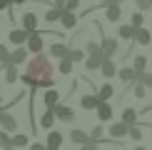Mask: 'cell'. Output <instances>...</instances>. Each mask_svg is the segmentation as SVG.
Returning <instances> with one entry per match:
<instances>
[{"label": "cell", "instance_id": "cell-1", "mask_svg": "<svg viewBox=\"0 0 152 150\" xmlns=\"http://www.w3.org/2000/svg\"><path fill=\"white\" fill-rule=\"evenodd\" d=\"M20 80L28 88H35V90L53 88L55 85V68L50 62V58L42 53H33V58L25 60V73L20 75Z\"/></svg>", "mask_w": 152, "mask_h": 150}, {"label": "cell", "instance_id": "cell-2", "mask_svg": "<svg viewBox=\"0 0 152 150\" xmlns=\"http://www.w3.org/2000/svg\"><path fill=\"white\" fill-rule=\"evenodd\" d=\"M53 112H55V120H62V123H72L75 120V110L65 103H58L53 105Z\"/></svg>", "mask_w": 152, "mask_h": 150}, {"label": "cell", "instance_id": "cell-3", "mask_svg": "<svg viewBox=\"0 0 152 150\" xmlns=\"http://www.w3.org/2000/svg\"><path fill=\"white\" fill-rule=\"evenodd\" d=\"M25 48H28V53H42V50H45V43H42V33L33 30V33L28 35V40H25Z\"/></svg>", "mask_w": 152, "mask_h": 150}, {"label": "cell", "instance_id": "cell-4", "mask_svg": "<svg viewBox=\"0 0 152 150\" xmlns=\"http://www.w3.org/2000/svg\"><path fill=\"white\" fill-rule=\"evenodd\" d=\"M18 118L12 115V112H8V110H0V128L3 130H8V133H15L18 130Z\"/></svg>", "mask_w": 152, "mask_h": 150}, {"label": "cell", "instance_id": "cell-5", "mask_svg": "<svg viewBox=\"0 0 152 150\" xmlns=\"http://www.w3.org/2000/svg\"><path fill=\"white\" fill-rule=\"evenodd\" d=\"M100 48H102V55H105V58H115L117 50H120V43H117V38H102Z\"/></svg>", "mask_w": 152, "mask_h": 150}, {"label": "cell", "instance_id": "cell-6", "mask_svg": "<svg viewBox=\"0 0 152 150\" xmlns=\"http://www.w3.org/2000/svg\"><path fill=\"white\" fill-rule=\"evenodd\" d=\"M95 112H97V120L100 123H110L112 120V105L107 103V100H100L97 108H95Z\"/></svg>", "mask_w": 152, "mask_h": 150}, {"label": "cell", "instance_id": "cell-7", "mask_svg": "<svg viewBox=\"0 0 152 150\" xmlns=\"http://www.w3.org/2000/svg\"><path fill=\"white\" fill-rule=\"evenodd\" d=\"M62 143H65L62 133H60V130H53V128H50V133H48V138H45V148H48V150H58Z\"/></svg>", "mask_w": 152, "mask_h": 150}, {"label": "cell", "instance_id": "cell-8", "mask_svg": "<svg viewBox=\"0 0 152 150\" xmlns=\"http://www.w3.org/2000/svg\"><path fill=\"white\" fill-rule=\"evenodd\" d=\"M28 48L25 45H15V50H10V58H8V62H12V65H23L25 60H28Z\"/></svg>", "mask_w": 152, "mask_h": 150}, {"label": "cell", "instance_id": "cell-9", "mask_svg": "<svg viewBox=\"0 0 152 150\" xmlns=\"http://www.w3.org/2000/svg\"><path fill=\"white\" fill-rule=\"evenodd\" d=\"M105 18L110 23H120V18H122V5L120 3H107L105 5Z\"/></svg>", "mask_w": 152, "mask_h": 150}, {"label": "cell", "instance_id": "cell-10", "mask_svg": "<svg viewBox=\"0 0 152 150\" xmlns=\"http://www.w3.org/2000/svg\"><path fill=\"white\" fill-rule=\"evenodd\" d=\"M28 30L25 28H15V30H10L8 33V40L12 43V45H25V40H28Z\"/></svg>", "mask_w": 152, "mask_h": 150}, {"label": "cell", "instance_id": "cell-11", "mask_svg": "<svg viewBox=\"0 0 152 150\" xmlns=\"http://www.w3.org/2000/svg\"><path fill=\"white\" fill-rule=\"evenodd\" d=\"M132 40L137 43V45H150V40H152V33L147 28H145V25H140V28H135V38H132Z\"/></svg>", "mask_w": 152, "mask_h": 150}, {"label": "cell", "instance_id": "cell-12", "mask_svg": "<svg viewBox=\"0 0 152 150\" xmlns=\"http://www.w3.org/2000/svg\"><path fill=\"white\" fill-rule=\"evenodd\" d=\"M127 128L130 125H125L122 120H120V123H112L107 133H110V138H115V140H122V138H127Z\"/></svg>", "mask_w": 152, "mask_h": 150}, {"label": "cell", "instance_id": "cell-13", "mask_svg": "<svg viewBox=\"0 0 152 150\" xmlns=\"http://www.w3.org/2000/svg\"><path fill=\"white\" fill-rule=\"evenodd\" d=\"M60 23H62V28L65 30H72L75 25H77V15H75V10H62V15H60Z\"/></svg>", "mask_w": 152, "mask_h": 150}, {"label": "cell", "instance_id": "cell-14", "mask_svg": "<svg viewBox=\"0 0 152 150\" xmlns=\"http://www.w3.org/2000/svg\"><path fill=\"white\" fill-rule=\"evenodd\" d=\"M70 140L75 145H85V143H90V133L82 128H75V130H70Z\"/></svg>", "mask_w": 152, "mask_h": 150}, {"label": "cell", "instance_id": "cell-15", "mask_svg": "<svg viewBox=\"0 0 152 150\" xmlns=\"http://www.w3.org/2000/svg\"><path fill=\"white\" fill-rule=\"evenodd\" d=\"M42 103H45V108H53V105L60 103V90H55V88H50V90L42 93Z\"/></svg>", "mask_w": 152, "mask_h": 150}, {"label": "cell", "instance_id": "cell-16", "mask_svg": "<svg viewBox=\"0 0 152 150\" xmlns=\"http://www.w3.org/2000/svg\"><path fill=\"white\" fill-rule=\"evenodd\" d=\"M97 73H102L105 78H115V75H117V68H115V62H112V58H102V65H100Z\"/></svg>", "mask_w": 152, "mask_h": 150}, {"label": "cell", "instance_id": "cell-17", "mask_svg": "<svg viewBox=\"0 0 152 150\" xmlns=\"http://www.w3.org/2000/svg\"><path fill=\"white\" fill-rule=\"evenodd\" d=\"M37 123H40L42 130H50V128H53V125H55V112H53V108H45V112L40 115V120H37Z\"/></svg>", "mask_w": 152, "mask_h": 150}, {"label": "cell", "instance_id": "cell-18", "mask_svg": "<svg viewBox=\"0 0 152 150\" xmlns=\"http://www.w3.org/2000/svg\"><path fill=\"white\" fill-rule=\"evenodd\" d=\"M97 103H100V98L95 95V93L80 98V108H82V110H95V108H97Z\"/></svg>", "mask_w": 152, "mask_h": 150}, {"label": "cell", "instance_id": "cell-19", "mask_svg": "<svg viewBox=\"0 0 152 150\" xmlns=\"http://www.w3.org/2000/svg\"><path fill=\"white\" fill-rule=\"evenodd\" d=\"M135 38V25L127 23V25H120L117 28V40H132Z\"/></svg>", "mask_w": 152, "mask_h": 150}, {"label": "cell", "instance_id": "cell-20", "mask_svg": "<svg viewBox=\"0 0 152 150\" xmlns=\"http://www.w3.org/2000/svg\"><path fill=\"white\" fill-rule=\"evenodd\" d=\"M48 50H50V55H53V58H58V60H60V58H65V55H67L70 45H65V43H53Z\"/></svg>", "mask_w": 152, "mask_h": 150}, {"label": "cell", "instance_id": "cell-21", "mask_svg": "<svg viewBox=\"0 0 152 150\" xmlns=\"http://www.w3.org/2000/svg\"><path fill=\"white\" fill-rule=\"evenodd\" d=\"M20 23H23V28L28 30V33H33V30H37V15H35V12H25Z\"/></svg>", "mask_w": 152, "mask_h": 150}, {"label": "cell", "instance_id": "cell-22", "mask_svg": "<svg viewBox=\"0 0 152 150\" xmlns=\"http://www.w3.org/2000/svg\"><path fill=\"white\" fill-rule=\"evenodd\" d=\"M102 58L105 55H87L85 60V70H100V65H102Z\"/></svg>", "mask_w": 152, "mask_h": 150}, {"label": "cell", "instance_id": "cell-23", "mask_svg": "<svg viewBox=\"0 0 152 150\" xmlns=\"http://www.w3.org/2000/svg\"><path fill=\"white\" fill-rule=\"evenodd\" d=\"M3 70H5V83H8V85H12L18 78H20V73H18V65H12V62H8Z\"/></svg>", "mask_w": 152, "mask_h": 150}, {"label": "cell", "instance_id": "cell-24", "mask_svg": "<svg viewBox=\"0 0 152 150\" xmlns=\"http://www.w3.org/2000/svg\"><path fill=\"white\" fill-rule=\"evenodd\" d=\"M25 145H30L28 135H23V133H12L10 135V148H25Z\"/></svg>", "mask_w": 152, "mask_h": 150}, {"label": "cell", "instance_id": "cell-25", "mask_svg": "<svg viewBox=\"0 0 152 150\" xmlns=\"http://www.w3.org/2000/svg\"><path fill=\"white\" fill-rule=\"evenodd\" d=\"M95 95H97L100 100H110L112 95H115V88H112L110 83H105L102 88H95Z\"/></svg>", "mask_w": 152, "mask_h": 150}, {"label": "cell", "instance_id": "cell-26", "mask_svg": "<svg viewBox=\"0 0 152 150\" xmlns=\"http://www.w3.org/2000/svg\"><path fill=\"white\" fill-rule=\"evenodd\" d=\"M62 5H53V8H50L48 12H45V23H58L60 20V15H62Z\"/></svg>", "mask_w": 152, "mask_h": 150}, {"label": "cell", "instance_id": "cell-27", "mask_svg": "<svg viewBox=\"0 0 152 150\" xmlns=\"http://www.w3.org/2000/svg\"><path fill=\"white\" fill-rule=\"evenodd\" d=\"M135 68H120L117 70V78L122 80V83H135Z\"/></svg>", "mask_w": 152, "mask_h": 150}, {"label": "cell", "instance_id": "cell-28", "mask_svg": "<svg viewBox=\"0 0 152 150\" xmlns=\"http://www.w3.org/2000/svg\"><path fill=\"white\" fill-rule=\"evenodd\" d=\"M122 123H125V125L140 123V120H137V110H135V108H125V110H122Z\"/></svg>", "mask_w": 152, "mask_h": 150}, {"label": "cell", "instance_id": "cell-29", "mask_svg": "<svg viewBox=\"0 0 152 150\" xmlns=\"http://www.w3.org/2000/svg\"><path fill=\"white\" fill-rule=\"evenodd\" d=\"M127 138H132V140H135V143H140L142 138H145L142 128H140V123H135V125H130V128H127Z\"/></svg>", "mask_w": 152, "mask_h": 150}, {"label": "cell", "instance_id": "cell-30", "mask_svg": "<svg viewBox=\"0 0 152 150\" xmlns=\"http://www.w3.org/2000/svg\"><path fill=\"white\" fill-rule=\"evenodd\" d=\"M72 65H75V62H72V60H70V58L65 55V58H60L58 73H60V75H70V73H72Z\"/></svg>", "mask_w": 152, "mask_h": 150}, {"label": "cell", "instance_id": "cell-31", "mask_svg": "<svg viewBox=\"0 0 152 150\" xmlns=\"http://www.w3.org/2000/svg\"><path fill=\"white\" fill-rule=\"evenodd\" d=\"M67 58H70L72 62H82V60H85V50H77V48H70V50H67Z\"/></svg>", "mask_w": 152, "mask_h": 150}, {"label": "cell", "instance_id": "cell-32", "mask_svg": "<svg viewBox=\"0 0 152 150\" xmlns=\"http://www.w3.org/2000/svg\"><path fill=\"white\" fill-rule=\"evenodd\" d=\"M132 68H135V70H147V55H135Z\"/></svg>", "mask_w": 152, "mask_h": 150}, {"label": "cell", "instance_id": "cell-33", "mask_svg": "<svg viewBox=\"0 0 152 150\" xmlns=\"http://www.w3.org/2000/svg\"><path fill=\"white\" fill-rule=\"evenodd\" d=\"M85 53H87V55H102V48H100V43L90 40V43L85 45Z\"/></svg>", "mask_w": 152, "mask_h": 150}, {"label": "cell", "instance_id": "cell-34", "mask_svg": "<svg viewBox=\"0 0 152 150\" xmlns=\"http://www.w3.org/2000/svg\"><path fill=\"white\" fill-rule=\"evenodd\" d=\"M102 133H105L102 125H95V128H90V140H95V143L100 145V140H102Z\"/></svg>", "mask_w": 152, "mask_h": 150}, {"label": "cell", "instance_id": "cell-35", "mask_svg": "<svg viewBox=\"0 0 152 150\" xmlns=\"http://www.w3.org/2000/svg\"><path fill=\"white\" fill-rule=\"evenodd\" d=\"M130 23L135 25V28L145 25V12H142V10H135V12H132V18H130Z\"/></svg>", "mask_w": 152, "mask_h": 150}, {"label": "cell", "instance_id": "cell-36", "mask_svg": "<svg viewBox=\"0 0 152 150\" xmlns=\"http://www.w3.org/2000/svg\"><path fill=\"white\" fill-rule=\"evenodd\" d=\"M132 93H135V98H140V100L147 95V88H145L142 80H135V90H132Z\"/></svg>", "mask_w": 152, "mask_h": 150}, {"label": "cell", "instance_id": "cell-37", "mask_svg": "<svg viewBox=\"0 0 152 150\" xmlns=\"http://www.w3.org/2000/svg\"><path fill=\"white\" fill-rule=\"evenodd\" d=\"M8 58H10V50L0 43V65H8Z\"/></svg>", "mask_w": 152, "mask_h": 150}, {"label": "cell", "instance_id": "cell-38", "mask_svg": "<svg viewBox=\"0 0 152 150\" xmlns=\"http://www.w3.org/2000/svg\"><path fill=\"white\" fill-rule=\"evenodd\" d=\"M0 145L10 148V133H8V130H0Z\"/></svg>", "mask_w": 152, "mask_h": 150}, {"label": "cell", "instance_id": "cell-39", "mask_svg": "<svg viewBox=\"0 0 152 150\" xmlns=\"http://www.w3.org/2000/svg\"><path fill=\"white\" fill-rule=\"evenodd\" d=\"M135 5H137V10H150L152 8V0H135Z\"/></svg>", "mask_w": 152, "mask_h": 150}, {"label": "cell", "instance_id": "cell-40", "mask_svg": "<svg viewBox=\"0 0 152 150\" xmlns=\"http://www.w3.org/2000/svg\"><path fill=\"white\" fill-rule=\"evenodd\" d=\"M65 8L67 10H77L80 8V0H65Z\"/></svg>", "mask_w": 152, "mask_h": 150}, {"label": "cell", "instance_id": "cell-41", "mask_svg": "<svg viewBox=\"0 0 152 150\" xmlns=\"http://www.w3.org/2000/svg\"><path fill=\"white\" fill-rule=\"evenodd\" d=\"M33 150H45V143H33Z\"/></svg>", "mask_w": 152, "mask_h": 150}, {"label": "cell", "instance_id": "cell-42", "mask_svg": "<svg viewBox=\"0 0 152 150\" xmlns=\"http://www.w3.org/2000/svg\"><path fill=\"white\" fill-rule=\"evenodd\" d=\"M12 5H23V3H28V0H10Z\"/></svg>", "mask_w": 152, "mask_h": 150}, {"label": "cell", "instance_id": "cell-43", "mask_svg": "<svg viewBox=\"0 0 152 150\" xmlns=\"http://www.w3.org/2000/svg\"><path fill=\"white\" fill-rule=\"evenodd\" d=\"M55 5H62V8H65V0H53Z\"/></svg>", "mask_w": 152, "mask_h": 150}, {"label": "cell", "instance_id": "cell-44", "mask_svg": "<svg viewBox=\"0 0 152 150\" xmlns=\"http://www.w3.org/2000/svg\"><path fill=\"white\" fill-rule=\"evenodd\" d=\"M100 3H102V5H107V3H112V0H100Z\"/></svg>", "mask_w": 152, "mask_h": 150}, {"label": "cell", "instance_id": "cell-45", "mask_svg": "<svg viewBox=\"0 0 152 150\" xmlns=\"http://www.w3.org/2000/svg\"><path fill=\"white\" fill-rule=\"evenodd\" d=\"M112 3H120V5H122V3H125V0H112Z\"/></svg>", "mask_w": 152, "mask_h": 150}, {"label": "cell", "instance_id": "cell-46", "mask_svg": "<svg viewBox=\"0 0 152 150\" xmlns=\"http://www.w3.org/2000/svg\"><path fill=\"white\" fill-rule=\"evenodd\" d=\"M0 105H3V95H0Z\"/></svg>", "mask_w": 152, "mask_h": 150}, {"label": "cell", "instance_id": "cell-47", "mask_svg": "<svg viewBox=\"0 0 152 150\" xmlns=\"http://www.w3.org/2000/svg\"><path fill=\"white\" fill-rule=\"evenodd\" d=\"M150 10H152V8H150Z\"/></svg>", "mask_w": 152, "mask_h": 150}]
</instances>
